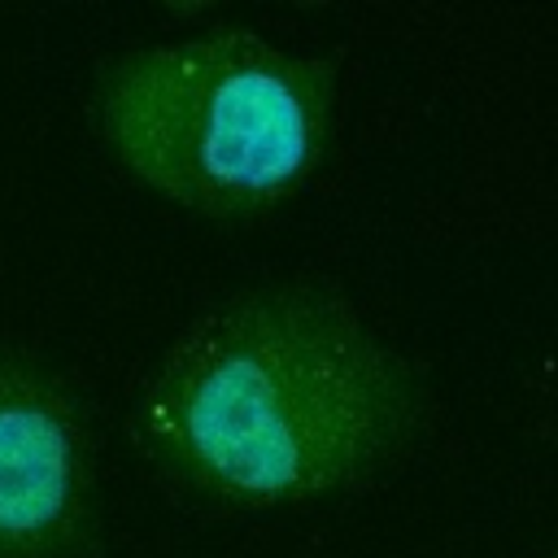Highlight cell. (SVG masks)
I'll return each instance as SVG.
<instances>
[{
	"label": "cell",
	"instance_id": "6da1fadb",
	"mask_svg": "<svg viewBox=\"0 0 558 558\" xmlns=\"http://www.w3.org/2000/svg\"><path fill=\"white\" fill-rule=\"evenodd\" d=\"M427 418L418 366L327 279H279L205 310L135 405L140 449L196 493L270 506L349 488Z\"/></svg>",
	"mask_w": 558,
	"mask_h": 558
},
{
	"label": "cell",
	"instance_id": "7a4b0ae2",
	"mask_svg": "<svg viewBox=\"0 0 558 558\" xmlns=\"http://www.w3.org/2000/svg\"><path fill=\"white\" fill-rule=\"evenodd\" d=\"M336 87L331 52L209 26L105 61L92 109L105 148L140 183L209 218H253L323 161Z\"/></svg>",
	"mask_w": 558,
	"mask_h": 558
},
{
	"label": "cell",
	"instance_id": "3957f363",
	"mask_svg": "<svg viewBox=\"0 0 558 558\" xmlns=\"http://www.w3.org/2000/svg\"><path fill=\"white\" fill-rule=\"evenodd\" d=\"M92 527V436L74 392L0 353V558H70Z\"/></svg>",
	"mask_w": 558,
	"mask_h": 558
},
{
	"label": "cell",
	"instance_id": "277c9868",
	"mask_svg": "<svg viewBox=\"0 0 558 558\" xmlns=\"http://www.w3.org/2000/svg\"><path fill=\"white\" fill-rule=\"evenodd\" d=\"M549 558H558V549H554V554H549Z\"/></svg>",
	"mask_w": 558,
	"mask_h": 558
}]
</instances>
